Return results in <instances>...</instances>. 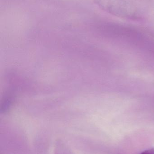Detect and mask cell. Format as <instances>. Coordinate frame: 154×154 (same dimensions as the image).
I'll return each instance as SVG.
<instances>
[{
  "label": "cell",
  "instance_id": "6da1fadb",
  "mask_svg": "<svg viewBox=\"0 0 154 154\" xmlns=\"http://www.w3.org/2000/svg\"><path fill=\"white\" fill-rule=\"evenodd\" d=\"M140 154H154V148H153L152 149L146 150Z\"/></svg>",
  "mask_w": 154,
  "mask_h": 154
}]
</instances>
